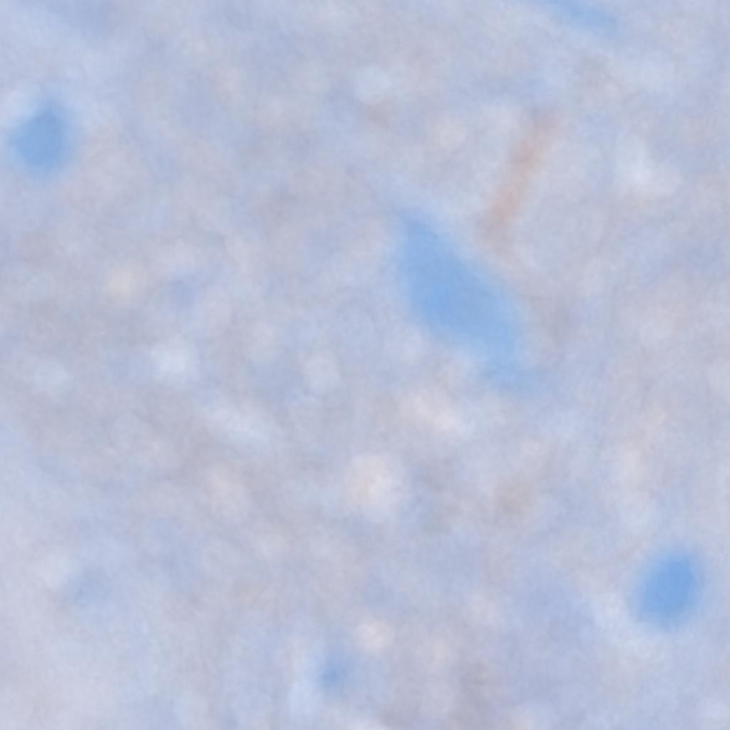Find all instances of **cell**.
Segmentation results:
<instances>
[{"mask_svg":"<svg viewBox=\"0 0 730 730\" xmlns=\"http://www.w3.org/2000/svg\"><path fill=\"white\" fill-rule=\"evenodd\" d=\"M644 143L636 137L621 139L616 151V175L619 184L634 188L652 163Z\"/></svg>","mask_w":730,"mask_h":730,"instance_id":"6","label":"cell"},{"mask_svg":"<svg viewBox=\"0 0 730 730\" xmlns=\"http://www.w3.org/2000/svg\"><path fill=\"white\" fill-rule=\"evenodd\" d=\"M68 131L62 115L52 108H46L21 123L12 139L16 148L28 155H52L65 148Z\"/></svg>","mask_w":730,"mask_h":730,"instance_id":"2","label":"cell"},{"mask_svg":"<svg viewBox=\"0 0 730 730\" xmlns=\"http://www.w3.org/2000/svg\"><path fill=\"white\" fill-rule=\"evenodd\" d=\"M35 376L39 386L52 390L64 387L68 381L66 371L61 366L52 363L39 365Z\"/></svg>","mask_w":730,"mask_h":730,"instance_id":"13","label":"cell"},{"mask_svg":"<svg viewBox=\"0 0 730 730\" xmlns=\"http://www.w3.org/2000/svg\"><path fill=\"white\" fill-rule=\"evenodd\" d=\"M681 181L680 174L675 169L653 161L634 189L647 196H665L674 192Z\"/></svg>","mask_w":730,"mask_h":730,"instance_id":"9","label":"cell"},{"mask_svg":"<svg viewBox=\"0 0 730 730\" xmlns=\"http://www.w3.org/2000/svg\"><path fill=\"white\" fill-rule=\"evenodd\" d=\"M245 354L259 364L272 361L280 349V336L275 327L264 321L255 322L247 327L243 336Z\"/></svg>","mask_w":730,"mask_h":730,"instance_id":"7","label":"cell"},{"mask_svg":"<svg viewBox=\"0 0 730 730\" xmlns=\"http://www.w3.org/2000/svg\"><path fill=\"white\" fill-rule=\"evenodd\" d=\"M413 403L418 413L437 423H445L452 418L453 411L447 400L434 390L420 391L414 396Z\"/></svg>","mask_w":730,"mask_h":730,"instance_id":"12","label":"cell"},{"mask_svg":"<svg viewBox=\"0 0 730 730\" xmlns=\"http://www.w3.org/2000/svg\"><path fill=\"white\" fill-rule=\"evenodd\" d=\"M387 347L390 354L397 359L406 363L413 362L421 352V333L414 326H399L390 334Z\"/></svg>","mask_w":730,"mask_h":730,"instance_id":"10","label":"cell"},{"mask_svg":"<svg viewBox=\"0 0 730 730\" xmlns=\"http://www.w3.org/2000/svg\"><path fill=\"white\" fill-rule=\"evenodd\" d=\"M307 386L314 392L325 394L331 391L339 381V371L331 359L319 356L309 360L304 369Z\"/></svg>","mask_w":730,"mask_h":730,"instance_id":"11","label":"cell"},{"mask_svg":"<svg viewBox=\"0 0 730 730\" xmlns=\"http://www.w3.org/2000/svg\"><path fill=\"white\" fill-rule=\"evenodd\" d=\"M151 359L157 375L169 384L182 386L196 376L197 351L183 336H174L158 343L152 349Z\"/></svg>","mask_w":730,"mask_h":730,"instance_id":"3","label":"cell"},{"mask_svg":"<svg viewBox=\"0 0 730 730\" xmlns=\"http://www.w3.org/2000/svg\"><path fill=\"white\" fill-rule=\"evenodd\" d=\"M231 307L225 296L210 290L201 296L193 312V324L202 334L213 336L223 332L231 319Z\"/></svg>","mask_w":730,"mask_h":730,"instance_id":"5","label":"cell"},{"mask_svg":"<svg viewBox=\"0 0 730 730\" xmlns=\"http://www.w3.org/2000/svg\"><path fill=\"white\" fill-rule=\"evenodd\" d=\"M600 625L618 643L634 651L641 650L644 639L629 620L623 604L615 595H607L595 603Z\"/></svg>","mask_w":730,"mask_h":730,"instance_id":"4","label":"cell"},{"mask_svg":"<svg viewBox=\"0 0 730 730\" xmlns=\"http://www.w3.org/2000/svg\"><path fill=\"white\" fill-rule=\"evenodd\" d=\"M200 412L214 432L235 441L263 443L270 438L273 431V423L264 411L222 394H209Z\"/></svg>","mask_w":730,"mask_h":730,"instance_id":"1","label":"cell"},{"mask_svg":"<svg viewBox=\"0 0 730 730\" xmlns=\"http://www.w3.org/2000/svg\"><path fill=\"white\" fill-rule=\"evenodd\" d=\"M620 514L625 525L635 533H648L654 528L657 511L654 502L644 493H634L623 499Z\"/></svg>","mask_w":730,"mask_h":730,"instance_id":"8","label":"cell"}]
</instances>
